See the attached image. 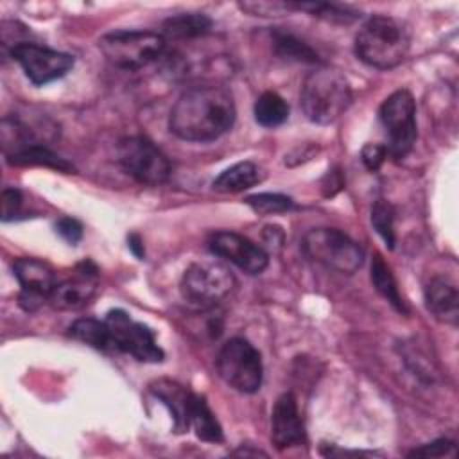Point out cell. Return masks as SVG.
<instances>
[{
  "label": "cell",
  "instance_id": "6da1fadb",
  "mask_svg": "<svg viewBox=\"0 0 459 459\" xmlns=\"http://www.w3.org/2000/svg\"><path fill=\"white\" fill-rule=\"evenodd\" d=\"M231 91L222 84H197L185 90L169 115V129L185 142H213L235 124Z\"/></svg>",
  "mask_w": 459,
  "mask_h": 459
},
{
  "label": "cell",
  "instance_id": "7a4b0ae2",
  "mask_svg": "<svg viewBox=\"0 0 459 459\" xmlns=\"http://www.w3.org/2000/svg\"><path fill=\"white\" fill-rule=\"evenodd\" d=\"M411 32L407 25L385 14L368 18L355 36V54L368 66L389 70L398 66L409 54Z\"/></svg>",
  "mask_w": 459,
  "mask_h": 459
},
{
  "label": "cell",
  "instance_id": "3957f363",
  "mask_svg": "<svg viewBox=\"0 0 459 459\" xmlns=\"http://www.w3.org/2000/svg\"><path fill=\"white\" fill-rule=\"evenodd\" d=\"M299 104L310 122L332 124L351 104L350 82L337 68L319 65L305 77Z\"/></svg>",
  "mask_w": 459,
  "mask_h": 459
},
{
  "label": "cell",
  "instance_id": "277c9868",
  "mask_svg": "<svg viewBox=\"0 0 459 459\" xmlns=\"http://www.w3.org/2000/svg\"><path fill=\"white\" fill-rule=\"evenodd\" d=\"M165 38L154 30H115L99 39L104 57L117 68L140 70L165 52Z\"/></svg>",
  "mask_w": 459,
  "mask_h": 459
},
{
  "label": "cell",
  "instance_id": "5b68a950",
  "mask_svg": "<svg viewBox=\"0 0 459 459\" xmlns=\"http://www.w3.org/2000/svg\"><path fill=\"white\" fill-rule=\"evenodd\" d=\"M305 255L326 269L353 274L364 264V249L359 242L337 228H314L303 237Z\"/></svg>",
  "mask_w": 459,
  "mask_h": 459
},
{
  "label": "cell",
  "instance_id": "8992f818",
  "mask_svg": "<svg viewBox=\"0 0 459 459\" xmlns=\"http://www.w3.org/2000/svg\"><path fill=\"white\" fill-rule=\"evenodd\" d=\"M233 273L215 260L190 264L179 280V292L183 299L201 310L215 308L233 290Z\"/></svg>",
  "mask_w": 459,
  "mask_h": 459
},
{
  "label": "cell",
  "instance_id": "52a82bcc",
  "mask_svg": "<svg viewBox=\"0 0 459 459\" xmlns=\"http://www.w3.org/2000/svg\"><path fill=\"white\" fill-rule=\"evenodd\" d=\"M217 373L235 391L253 394L264 380L260 351L244 337H231L217 353Z\"/></svg>",
  "mask_w": 459,
  "mask_h": 459
},
{
  "label": "cell",
  "instance_id": "ba28073f",
  "mask_svg": "<svg viewBox=\"0 0 459 459\" xmlns=\"http://www.w3.org/2000/svg\"><path fill=\"white\" fill-rule=\"evenodd\" d=\"M378 120L387 136V154L394 160L405 158L418 136L416 102L409 90L393 91L378 109Z\"/></svg>",
  "mask_w": 459,
  "mask_h": 459
},
{
  "label": "cell",
  "instance_id": "9c48e42d",
  "mask_svg": "<svg viewBox=\"0 0 459 459\" xmlns=\"http://www.w3.org/2000/svg\"><path fill=\"white\" fill-rule=\"evenodd\" d=\"M117 161L142 185H163L170 174V160L145 136H126L117 145Z\"/></svg>",
  "mask_w": 459,
  "mask_h": 459
},
{
  "label": "cell",
  "instance_id": "30bf717a",
  "mask_svg": "<svg viewBox=\"0 0 459 459\" xmlns=\"http://www.w3.org/2000/svg\"><path fill=\"white\" fill-rule=\"evenodd\" d=\"M106 325L109 328L111 344L122 353H129L140 362H161L165 353L158 346L154 332L134 321L127 312L115 308L106 314Z\"/></svg>",
  "mask_w": 459,
  "mask_h": 459
},
{
  "label": "cell",
  "instance_id": "8fae6325",
  "mask_svg": "<svg viewBox=\"0 0 459 459\" xmlns=\"http://www.w3.org/2000/svg\"><path fill=\"white\" fill-rule=\"evenodd\" d=\"M9 56L22 66L27 79L43 86L61 79L74 68V57L66 52H59L32 41H18L9 48Z\"/></svg>",
  "mask_w": 459,
  "mask_h": 459
},
{
  "label": "cell",
  "instance_id": "7c38bea8",
  "mask_svg": "<svg viewBox=\"0 0 459 459\" xmlns=\"http://www.w3.org/2000/svg\"><path fill=\"white\" fill-rule=\"evenodd\" d=\"M13 273L20 283L18 303L25 312H36L43 303H47L57 283L54 269L47 262L30 256L16 258Z\"/></svg>",
  "mask_w": 459,
  "mask_h": 459
},
{
  "label": "cell",
  "instance_id": "4fadbf2b",
  "mask_svg": "<svg viewBox=\"0 0 459 459\" xmlns=\"http://www.w3.org/2000/svg\"><path fill=\"white\" fill-rule=\"evenodd\" d=\"M208 247L213 255L231 262L247 274H260L269 265V253L235 231H215L208 237Z\"/></svg>",
  "mask_w": 459,
  "mask_h": 459
},
{
  "label": "cell",
  "instance_id": "5bb4252c",
  "mask_svg": "<svg viewBox=\"0 0 459 459\" xmlns=\"http://www.w3.org/2000/svg\"><path fill=\"white\" fill-rule=\"evenodd\" d=\"M99 269L93 262L84 260L75 267L74 276L56 283L48 303L57 310H79L86 307L97 292Z\"/></svg>",
  "mask_w": 459,
  "mask_h": 459
},
{
  "label": "cell",
  "instance_id": "9a60e30c",
  "mask_svg": "<svg viewBox=\"0 0 459 459\" xmlns=\"http://www.w3.org/2000/svg\"><path fill=\"white\" fill-rule=\"evenodd\" d=\"M307 439L305 425L299 416L298 402L292 393L276 398L271 412V441L278 450L303 445Z\"/></svg>",
  "mask_w": 459,
  "mask_h": 459
},
{
  "label": "cell",
  "instance_id": "2e32d148",
  "mask_svg": "<svg viewBox=\"0 0 459 459\" xmlns=\"http://www.w3.org/2000/svg\"><path fill=\"white\" fill-rule=\"evenodd\" d=\"M149 391L172 414L176 432H185L190 429V411H192L195 393H192L185 385H181L174 380H167V378L151 382Z\"/></svg>",
  "mask_w": 459,
  "mask_h": 459
},
{
  "label": "cell",
  "instance_id": "e0dca14e",
  "mask_svg": "<svg viewBox=\"0 0 459 459\" xmlns=\"http://www.w3.org/2000/svg\"><path fill=\"white\" fill-rule=\"evenodd\" d=\"M423 299L427 310L434 319L445 325H457L459 319V294L457 287L446 276H434L423 289Z\"/></svg>",
  "mask_w": 459,
  "mask_h": 459
},
{
  "label": "cell",
  "instance_id": "ac0fdd59",
  "mask_svg": "<svg viewBox=\"0 0 459 459\" xmlns=\"http://www.w3.org/2000/svg\"><path fill=\"white\" fill-rule=\"evenodd\" d=\"M264 179V170L253 161H238L224 169L212 183V188L219 194H238Z\"/></svg>",
  "mask_w": 459,
  "mask_h": 459
},
{
  "label": "cell",
  "instance_id": "d6986e66",
  "mask_svg": "<svg viewBox=\"0 0 459 459\" xmlns=\"http://www.w3.org/2000/svg\"><path fill=\"white\" fill-rule=\"evenodd\" d=\"M5 160L7 163L11 165H16V167H50V169H56V170H61V172H72L74 170V165L68 163L66 160H63L61 156H57L56 152H52L45 143H39V142H32V143H27L9 154H5Z\"/></svg>",
  "mask_w": 459,
  "mask_h": 459
},
{
  "label": "cell",
  "instance_id": "ffe728a7",
  "mask_svg": "<svg viewBox=\"0 0 459 459\" xmlns=\"http://www.w3.org/2000/svg\"><path fill=\"white\" fill-rule=\"evenodd\" d=\"M212 20L203 13H181L163 22V38L192 39L206 36L212 30Z\"/></svg>",
  "mask_w": 459,
  "mask_h": 459
},
{
  "label": "cell",
  "instance_id": "44dd1931",
  "mask_svg": "<svg viewBox=\"0 0 459 459\" xmlns=\"http://www.w3.org/2000/svg\"><path fill=\"white\" fill-rule=\"evenodd\" d=\"M273 47L274 52L287 61H296V63H307V65H321V59L317 52L294 34H289L285 30H273Z\"/></svg>",
  "mask_w": 459,
  "mask_h": 459
},
{
  "label": "cell",
  "instance_id": "7402d4cb",
  "mask_svg": "<svg viewBox=\"0 0 459 459\" xmlns=\"http://www.w3.org/2000/svg\"><path fill=\"white\" fill-rule=\"evenodd\" d=\"M68 335L99 351H108L109 348H113L106 321H99L95 317H81L74 321L68 328Z\"/></svg>",
  "mask_w": 459,
  "mask_h": 459
},
{
  "label": "cell",
  "instance_id": "603a6c76",
  "mask_svg": "<svg viewBox=\"0 0 459 459\" xmlns=\"http://www.w3.org/2000/svg\"><path fill=\"white\" fill-rule=\"evenodd\" d=\"M371 283L375 285L377 292L391 303V307L394 310H398L400 314H407V305L398 290V285H396V280L389 269V265L384 262V258L380 255H375L373 256V262H371Z\"/></svg>",
  "mask_w": 459,
  "mask_h": 459
},
{
  "label": "cell",
  "instance_id": "cb8c5ba5",
  "mask_svg": "<svg viewBox=\"0 0 459 459\" xmlns=\"http://www.w3.org/2000/svg\"><path fill=\"white\" fill-rule=\"evenodd\" d=\"M190 429H194L195 436L206 443H221L224 439L222 429L215 414L212 412L204 398L199 394L194 396V403L190 411Z\"/></svg>",
  "mask_w": 459,
  "mask_h": 459
},
{
  "label": "cell",
  "instance_id": "d4e9b609",
  "mask_svg": "<svg viewBox=\"0 0 459 459\" xmlns=\"http://www.w3.org/2000/svg\"><path fill=\"white\" fill-rule=\"evenodd\" d=\"M253 113L262 127H278L289 118V104L276 91H264L256 99Z\"/></svg>",
  "mask_w": 459,
  "mask_h": 459
},
{
  "label": "cell",
  "instance_id": "484cf974",
  "mask_svg": "<svg viewBox=\"0 0 459 459\" xmlns=\"http://www.w3.org/2000/svg\"><path fill=\"white\" fill-rule=\"evenodd\" d=\"M244 203L258 215H274L294 210V201L289 195L283 194H273V192H262L253 194L244 199Z\"/></svg>",
  "mask_w": 459,
  "mask_h": 459
},
{
  "label": "cell",
  "instance_id": "4316f807",
  "mask_svg": "<svg viewBox=\"0 0 459 459\" xmlns=\"http://www.w3.org/2000/svg\"><path fill=\"white\" fill-rule=\"evenodd\" d=\"M371 224L375 231L384 238L389 249L394 247V208L385 199L375 201L371 206Z\"/></svg>",
  "mask_w": 459,
  "mask_h": 459
},
{
  "label": "cell",
  "instance_id": "83f0119b",
  "mask_svg": "<svg viewBox=\"0 0 459 459\" xmlns=\"http://www.w3.org/2000/svg\"><path fill=\"white\" fill-rule=\"evenodd\" d=\"M296 11H307L312 16H317L328 22H339V23H350L360 16L357 11H351L350 7H342L337 4H325V2L296 4Z\"/></svg>",
  "mask_w": 459,
  "mask_h": 459
},
{
  "label": "cell",
  "instance_id": "f1b7e54d",
  "mask_svg": "<svg viewBox=\"0 0 459 459\" xmlns=\"http://www.w3.org/2000/svg\"><path fill=\"white\" fill-rule=\"evenodd\" d=\"M238 7L256 16H278L296 11V2H242L238 4Z\"/></svg>",
  "mask_w": 459,
  "mask_h": 459
},
{
  "label": "cell",
  "instance_id": "f546056e",
  "mask_svg": "<svg viewBox=\"0 0 459 459\" xmlns=\"http://www.w3.org/2000/svg\"><path fill=\"white\" fill-rule=\"evenodd\" d=\"M455 443L450 439H436L427 445H421L418 448H412L407 455L409 457H455Z\"/></svg>",
  "mask_w": 459,
  "mask_h": 459
},
{
  "label": "cell",
  "instance_id": "4dcf8cb0",
  "mask_svg": "<svg viewBox=\"0 0 459 459\" xmlns=\"http://www.w3.org/2000/svg\"><path fill=\"white\" fill-rule=\"evenodd\" d=\"M23 204L22 192L18 188H4L2 192V221H13Z\"/></svg>",
  "mask_w": 459,
  "mask_h": 459
},
{
  "label": "cell",
  "instance_id": "1f68e13d",
  "mask_svg": "<svg viewBox=\"0 0 459 459\" xmlns=\"http://www.w3.org/2000/svg\"><path fill=\"white\" fill-rule=\"evenodd\" d=\"M387 158V149L385 145H380V143H368L362 147V152H360V160L364 163V167L371 172L378 170L382 167V163L385 161Z\"/></svg>",
  "mask_w": 459,
  "mask_h": 459
},
{
  "label": "cell",
  "instance_id": "d6a6232c",
  "mask_svg": "<svg viewBox=\"0 0 459 459\" xmlns=\"http://www.w3.org/2000/svg\"><path fill=\"white\" fill-rule=\"evenodd\" d=\"M56 231L63 240H66L72 246H75L82 238V224L72 217H61L56 222Z\"/></svg>",
  "mask_w": 459,
  "mask_h": 459
},
{
  "label": "cell",
  "instance_id": "836d02e7",
  "mask_svg": "<svg viewBox=\"0 0 459 459\" xmlns=\"http://www.w3.org/2000/svg\"><path fill=\"white\" fill-rule=\"evenodd\" d=\"M262 237H264V242H265L269 247H273V251H274V249H280L281 244H283V231H281V228H278V226H265Z\"/></svg>",
  "mask_w": 459,
  "mask_h": 459
},
{
  "label": "cell",
  "instance_id": "e575fe53",
  "mask_svg": "<svg viewBox=\"0 0 459 459\" xmlns=\"http://www.w3.org/2000/svg\"><path fill=\"white\" fill-rule=\"evenodd\" d=\"M127 246H129V249L133 251V255L136 256V258H143V255H145V249H143V244H142V238L138 237V235H129L127 237Z\"/></svg>",
  "mask_w": 459,
  "mask_h": 459
}]
</instances>
